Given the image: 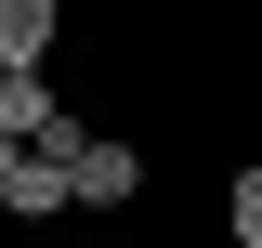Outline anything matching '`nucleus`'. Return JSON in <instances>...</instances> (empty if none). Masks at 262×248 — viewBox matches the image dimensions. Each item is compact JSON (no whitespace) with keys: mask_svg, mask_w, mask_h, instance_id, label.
Here are the masks:
<instances>
[{"mask_svg":"<svg viewBox=\"0 0 262 248\" xmlns=\"http://www.w3.org/2000/svg\"><path fill=\"white\" fill-rule=\"evenodd\" d=\"M131 183H144V157H131V144H105V131H79V157H66V196H79V209H118Z\"/></svg>","mask_w":262,"mask_h":248,"instance_id":"f257e3e1","label":"nucleus"},{"mask_svg":"<svg viewBox=\"0 0 262 248\" xmlns=\"http://www.w3.org/2000/svg\"><path fill=\"white\" fill-rule=\"evenodd\" d=\"M0 79H13V65H0Z\"/></svg>","mask_w":262,"mask_h":248,"instance_id":"20e7f679","label":"nucleus"},{"mask_svg":"<svg viewBox=\"0 0 262 248\" xmlns=\"http://www.w3.org/2000/svg\"><path fill=\"white\" fill-rule=\"evenodd\" d=\"M223 209H236V248H262V170H236V196H223Z\"/></svg>","mask_w":262,"mask_h":248,"instance_id":"7ed1b4c3","label":"nucleus"},{"mask_svg":"<svg viewBox=\"0 0 262 248\" xmlns=\"http://www.w3.org/2000/svg\"><path fill=\"white\" fill-rule=\"evenodd\" d=\"M53 27H66V0H0V65L27 79V65L53 53Z\"/></svg>","mask_w":262,"mask_h":248,"instance_id":"f03ea898","label":"nucleus"}]
</instances>
